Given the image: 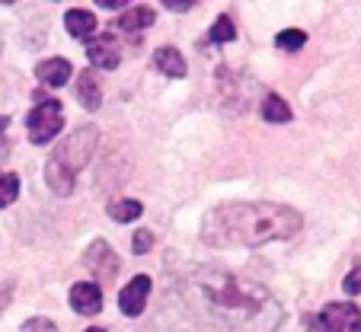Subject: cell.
<instances>
[{
	"label": "cell",
	"instance_id": "4316f807",
	"mask_svg": "<svg viewBox=\"0 0 361 332\" xmlns=\"http://www.w3.org/2000/svg\"><path fill=\"white\" fill-rule=\"evenodd\" d=\"M87 332H106V329H96V326H93V329H87Z\"/></svg>",
	"mask_w": 361,
	"mask_h": 332
},
{
	"label": "cell",
	"instance_id": "484cf974",
	"mask_svg": "<svg viewBox=\"0 0 361 332\" xmlns=\"http://www.w3.org/2000/svg\"><path fill=\"white\" fill-rule=\"evenodd\" d=\"M352 332H361V316H358V319H355V323H352Z\"/></svg>",
	"mask_w": 361,
	"mask_h": 332
},
{
	"label": "cell",
	"instance_id": "7a4b0ae2",
	"mask_svg": "<svg viewBox=\"0 0 361 332\" xmlns=\"http://www.w3.org/2000/svg\"><path fill=\"white\" fill-rule=\"evenodd\" d=\"M208 307L214 319L224 323L227 332H275L281 323V310L269 291L252 288L240 278H212L208 281Z\"/></svg>",
	"mask_w": 361,
	"mask_h": 332
},
{
	"label": "cell",
	"instance_id": "8fae6325",
	"mask_svg": "<svg viewBox=\"0 0 361 332\" xmlns=\"http://www.w3.org/2000/svg\"><path fill=\"white\" fill-rule=\"evenodd\" d=\"M77 99H80L83 109H90V112L99 109L102 87H99V77H96L93 70H80V77H77Z\"/></svg>",
	"mask_w": 361,
	"mask_h": 332
},
{
	"label": "cell",
	"instance_id": "2e32d148",
	"mask_svg": "<svg viewBox=\"0 0 361 332\" xmlns=\"http://www.w3.org/2000/svg\"><path fill=\"white\" fill-rule=\"evenodd\" d=\"M141 211H144L141 202H135V198H118V202L109 204V217L118 221V224H131V221H137Z\"/></svg>",
	"mask_w": 361,
	"mask_h": 332
},
{
	"label": "cell",
	"instance_id": "d4e9b609",
	"mask_svg": "<svg viewBox=\"0 0 361 332\" xmlns=\"http://www.w3.org/2000/svg\"><path fill=\"white\" fill-rule=\"evenodd\" d=\"M4 135H7V118H0V144H4Z\"/></svg>",
	"mask_w": 361,
	"mask_h": 332
},
{
	"label": "cell",
	"instance_id": "4fadbf2b",
	"mask_svg": "<svg viewBox=\"0 0 361 332\" xmlns=\"http://www.w3.org/2000/svg\"><path fill=\"white\" fill-rule=\"evenodd\" d=\"M154 64H157V70L166 74V77H185V61H183V54H179L176 48H157Z\"/></svg>",
	"mask_w": 361,
	"mask_h": 332
},
{
	"label": "cell",
	"instance_id": "ffe728a7",
	"mask_svg": "<svg viewBox=\"0 0 361 332\" xmlns=\"http://www.w3.org/2000/svg\"><path fill=\"white\" fill-rule=\"evenodd\" d=\"M150 246H154V233H150V230H137V233H135V243H131V250H135L137 256H144Z\"/></svg>",
	"mask_w": 361,
	"mask_h": 332
},
{
	"label": "cell",
	"instance_id": "cb8c5ba5",
	"mask_svg": "<svg viewBox=\"0 0 361 332\" xmlns=\"http://www.w3.org/2000/svg\"><path fill=\"white\" fill-rule=\"evenodd\" d=\"M96 4L106 10H118V7H125V4H131V0H96Z\"/></svg>",
	"mask_w": 361,
	"mask_h": 332
},
{
	"label": "cell",
	"instance_id": "30bf717a",
	"mask_svg": "<svg viewBox=\"0 0 361 332\" xmlns=\"http://www.w3.org/2000/svg\"><path fill=\"white\" fill-rule=\"evenodd\" d=\"M35 77H39L45 87H64V83L74 77V68H71L68 58H48L35 68Z\"/></svg>",
	"mask_w": 361,
	"mask_h": 332
},
{
	"label": "cell",
	"instance_id": "e0dca14e",
	"mask_svg": "<svg viewBox=\"0 0 361 332\" xmlns=\"http://www.w3.org/2000/svg\"><path fill=\"white\" fill-rule=\"evenodd\" d=\"M16 195H20V176H16V173H4V176H0V208L13 204Z\"/></svg>",
	"mask_w": 361,
	"mask_h": 332
},
{
	"label": "cell",
	"instance_id": "ba28073f",
	"mask_svg": "<svg viewBox=\"0 0 361 332\" xmlns=\"http://www.w3.org/2000/svg\"><path fill=\"white\" fill-rule=\"evenodd\" d=\"M71 307H74L80 316H96L102 307V288L96 281H80V285L71 288Z\"/></svg>",
	"mask_w": 361,
	"mask_h": 332
},
{
	"label": "cell",
	"instance_id": "7402d4cb",
	"mask_svg": "<svg viewBox=\"0 0 361 332\" xmlns=\"http://www.w3.org/2000/svg\"><path fill=\"white\" fill-rule=\"evenodd\" d=\"M342 288H345V294H361V265L355 271H348V278L342 281Z\"/></svg>",
	"mask_w": 361,
	"mask_h": 332
},
{
	"label": "cell",
	"instance_id": "52a82bcc",
	"mask_svg": "<svg viewBox=\"0 0 361 332\" xmlns=\"http://www.w3.org/2000/svg\"><path fill=\"white\" fill-rule=\"evenodd\" d=\"M147 294H150V278L147 275H135V278L118 291V307H122L125 316H141L144 304H147Z\"/></svg>",
	"mask_w": 361,
	"mask_h": 332
},
{
	"label": "cell",
	"instance_id": "8992f818",
	"mask_svg": "<svg viewBox=\"0 0 361 332\" xmlns=\"http://www.w3.org/2000/svg\"><path fill=\"white\" fill-rule=\"evenodd\" d=\"M87 58L99 70H116L122 61V48L112 35H93V39H87Z\"/></svg>",
	"mask_w": 361,
	"mask_h": 332
},
{
	"label": "cell",
	"instance_id": "7c38bea8",
	"mask_svg": "<svg viewBox=\"0 0 361 332\" xmlns=\"http://www.w3.org/2000/svg\"><path fill=\"white\" fill-rule=\"evenodd\" d=\"M64 26H68V32L74 35V39H93L96 35V16L90 13V10H68V16H64Z\"/></svg>",
	"mask_w": 361,
	"mask_h": 332
},
{
	"label": "cell",
	"instance_id": "83f0119b",
	"mask_svg": "<svg viewBox=\"0 0 361 332\" xmlns=\"http://www.w3.org/2000/svg\"><path fill=\"white\" fill-rule=\"evenodd\" d=\"M4 4H16V0H4Z\"/></svg>",
	"mask_w": 361,
	"mask_h": 332
},
{
	"label": "cell",
	"instance_id": "ac0fdd59",
	"mask_svg": "<svg viewBox=\"0 0 361 332\" xmlns=\"http://www.w3.org/2000/svg\"><path fill=\"white\" fill-rule=\"evenodd\" d=\"M233 35H237V26H233L231 16H218L212 26V35L208 39L214 42V45H224V42H233Z\"/></svg>",
	"mask_w": 361,
	"mask_h": 332
},
{
	"label": "cell",
	"instance_id": "603a6c76",
	"mask_svg": "<svg viewBox=\"0 0 361 332\" xmlns=\"http://www.w3.org/2000/svg\"><path fill=\"white\" fill-rule=\"evenodd\" d=\"M164 7L173 10V13H183V10H192V7H195V0H164Z\"/></svg>",
	"mask_w": 361,
	"mask_h": 332
},
{
	"label": "cell",
	"instance_id": "9a60e30c",
	"mask_svg": "<svg viewBox=\"0 0 361 332\" xmlns=\"http://www.w3.org/2000/svg\"><path fill=\"white\" fill-rule=\"evenodd\" d=\"M118 26H122L125 32H144L147 26H154V10L150 7H131L128 13L118 20Z\"/></svg>",
	"mask_w": 361,
	"mask_h": 332
},
{
	"label": "cell",
	"instance_id": "44dd1931",
	"mask_svg": "<svg viewBox=\"0 0 361 332\" xmlns=\"http://www.w3.org/2000/svg\"><path fill=\"white\" fill-rule=\"evenodd\" d=\"M23 332H58V326L51 323V319H45V316H35V319H29V323L23 326Z\"/></svg>",
	"mask_w": 361,
	"mask_h": 332
},
{
	"label": "cell",
	"instance_id": "3957f363",
	"mask_svg": "<svg viewBox=\"0 0 361 332\" xmlns=\"http://www.w3.org/2000/svg\"><path fill=\"white\" fill-rule=\"evenodd\" d=\"M96 141H99V131H96L93 125H87V128L74 131V135L55 150V156H51V163H48V170H45L51 192H58V195H71V192H74V176L80 166H87Z\"/></svg>",
	"mask_w": 361,
	"mask_h": 332
},
{
	"label": "cell",
	"instance_id": "5b68a950",
	"mask_svg": "<svg viewBox=\"0 0 361 332\" xmlns=\"http://www.w3.org/2000/svg\"><path fill=\"white\" fill-rule=\"evenodd\" d=\"M355 319H358V307L355 304H329L323 307V313L307 319V326H310V332H342Z\"/></svg>",
	"mask_w": 361,
	"mask_h": 332
},
{
	"label": "cell",
	"instance_id": "277c9868",
	"mask_svg": "<svg viewBox=\"0 0 361 332\" xmlns=\"http://www.w3.org/2000/svg\"><path fill=\"white\" fill-rule=\"evenodd\" d=\"M61 128H64V118H61V102L58 99H42L26 118V135L32 144L55 141V135Z\"/></svg>",
	"mask_w": 361,
	"mask_h": 332
},
{
	"label": "cell",
	"instance_id": "9c48e42d",
	"mask_svg": "<svg viewBox=\"0 0 361 332\" xmlns=\"http://www.w3.org/2000/svg\"><path fill=\"white\" fill-rule=\"evenodd\" d=\"M87 269L96 275V281H109L118 271V259L106 243H93L87 250Z\"/></svg>",
	"mask_w": 361,
	"mask_h": 332
},
{
	"label": "cell",
	"instance_id": "6da1fadb",
	"mask_svg": "<svg viewBox=\"0 0 361 332\" xmlns=\"http://www.w3.org/2000/svg\"><path fill=\"white\" fill-rule=\"evenodd\" d=\"M300 230V214L285 204H221L204 217L202 240L212 246H262Z\"/></svg>",
	"mask_w": 361,
	"mask_h": 332
},
{
	"label": "cell",
	"instance_id": "5bb4252c",
	"mask_svg": "<svg viewBox=\"0 0 361 332\" xmlns=\"http://www.w3.org/2000/svg\"><path fill=\"white\" fill-rule=\"evenodd\" d=\"M259 112H262V118H266V122H272V125H285L288 118H291V109H288V102L281 99V96H275V93L262 99Z\"/></svg>",
	"mask_w": 361,
	"mask_h": 332
},
{
	"label": "cell",
	"instance_id": "f1b7e54d",
	"mask_svg": "<svg viewBox=\"0 0 361 332\" xmlns=\"http://www.w3.org/2000/svg\"><path fill=\"white\" fill-rule=\"evenodd\" d=\"M0 48H4V39H0Z\"/></svg>",
	"mask_w": 361,
	"mask_h": 332
},
{
	"label": "cell",
	"instance_id": "d6986e66",
	"mask_svg": "<svg viewBox=\"0 0 361 332\" xmlns=\"http://www.w3.org/2000/svg\"><path fill=\"white\" fill-rule=\"evenodd\" d=\"M307 42V35L300 32V29H285V32L275 35V45L281 48V51H300Z\"/></svg>",
	"mask_w": 361,
	"mask_h": 332
}]
</instances>
